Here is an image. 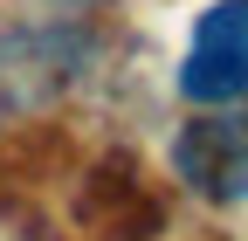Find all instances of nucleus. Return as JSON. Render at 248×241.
I'll return each instance as SVG.
<instances>
[{
	"mask_svg": "<svg viewBox=\"0 0 248 241\" xmlns=\"http://www.w3.org/2000/svg\"><path fill=\"white\" fill-rule=\"evenodd\" d=\"M172 166L207 200H248V110L193 117L172 145Z\"/></svg>",
	"mask_w": 248,
	"mask_h": 241,
	"instance_id": "obj_2",
	"label": "nucleus"
},
{
	"mask_svg": "<svg viewBox=\"0 0 248 241\" xmlns=\"http://www.w3.org/2000/svg\"><path fill=\"white\" fill-rule=\"evenodd\" d=\"M179 97L200 110L248 104V0H214L193 21V42L179 62Z\"/></svg>",
	"mask_w": 248,
	"mask_h": 241,
	"instance_id": "obj_1",
	"label": "nucleus"
}]
</instances>
